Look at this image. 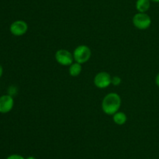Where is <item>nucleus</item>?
<instances>
[{
  "label": "nucleus",
  "instance_id": "f257e3e1",
  "mask_svg": "<svg viewBox=\"0 0 159 159\" xmlns=\"http://www.w3.org/2000/svg\"><path fill=\"white\" fill-rule=\"evenodd\" d=\"M121 106V98L118 94L110 93L106 95L102 101V112L108 115H114Z\"/></svg>",
  "mask_w": 159,
  "mask_h": 159
},
{
  "label": "nucleus",
  "instance_id": "f03ea898",
  "mask_svg": "<svg viewBox=\"0 0 159 159\" xmlns=\"http://www.w3.org/2000/svg\"><path fill=\"white\" fill-rule=\"evenodd\" d=\"M74 61L80 64L85 63L90 59L92 55V51L87 45H81L76 47L73 51Z\"/></svg>",
  "mask_w": 159,
  "mask_h": 159
},
{
  "label": "nucleus",
  "instance_id": "7ed1b4c3",
  "mask_svg": "<svg viewBox=\"0 0 159 159\" xmlns=\"http://www.w3.org/2000/svg\"><path fill=\"white\" fill-rule=\"evenodd\" d=\"M132 22L137 29L144 31L150 27L152 24V19L146 12H138L133 17Z\"/></svg>",
  "mask_w": 159,
  "mask_h": 159
},
{
  "label": "nucleus",
  "instance_id": "20e7f679",
  "mask_svg": "<svg viewBox=\"0 0 159 159\" xmlns=\"http://www.w3.org/2000/svg\"><path fill=\"white\" fill-rule=\"evenodd\" d=\"M55 60L60 65L64 66H68L73 63L74 57L72 53L66 49H59L55 53Z\"/></svg>",
  "mask_w": 159,
  "mask_h": 159
},
{
  "label": "nucleus",
  "instance_id": "39448f33",
  "mask_svg": "<svg viewBox=\"0 0 159 159\" xmlns=\"http://www.w3.org/2000/svg\"><path fill=\"white\" fill-rule=\"evenodd\" d=\"M112 76L107 72L102 71L99 72L95 76L93 82H94L95 86L97 88L99 89H105L107 88L111 84Z\"/></svg>",
  "mask_w": 159,
  "mask_h": 159
},
{
  "label": "nucleus",
  "instance_id": "423d86ee",
  "mask_svg": "<svg viewBox=\"0 0 159 159\" xmlns=\"http://www.w3.org/2000/svg\"><path fill=\"white\" fill-rule=\"evenodd\" d=\"M9 31L12 35L16 37H20V36L24 35L27 32L28 24L24 20H16L11 23L9 26Z\"/></svg>",
  "mask_w": 159,
  "mask_h": 159
},
{
  "label": "nucleus",
  "instance_id": "0eeeda50",
  "mask_svg": "<svg viewBox=\"0 0 159 159\" xmlns=\"http://www.w3.org/2000/svg\"><path fill=\"white\" fill-rule=\"evenodd\" d=\"M14 106V99L9 94H4L0 96V113H9Z\"/></svg>",
  "mask_w": 159,
  "mask_h": 159
},
{
  "label": "nucleus",
  "instance_id": "6e6552de",
  "mask_svg": "<svg viewBox=\"0 0 159 159\" xmlns=\"http://www.w3.org/2000/svg\"><path fill=\"white\" fill-rule=\"evenodd\" d=\"M151 7V0H137L135 8L138 12H147Z\"/></svg>",
  "mask_w": 159,
  "mask_h": 159
},
{
  "label": "nucleus",
  "instance_id": "1a4fd4ad",
  "mask_svg": "<svg viewBox=\"0 0 159 159\" xmlns=\"http://www.w3.org/2000/svg\"><path fill=\"white\" fill-rule=\"evenodd\" d=\"M113 120L114 122V123H116V125H119V126H122L126 123L127 120V116L124 112H119L113 115Z\"/></svg>",
  "mask_w": 159,
  "mask_h": 159
},
{
  "label": "nucleus",
  "instance_id": "9d476101",
  "mask_svg": "<svg viewBox=\"0 0 159 159\" xmlns=\"http://www.w3.org/2000/svg\"><path fill=\"white\" fill-rule=\"evenodd\" d=\"M68 71H69V74L71 76H78L80 75L81 72H82V64L79 63V62H73L72 64L69 65V69H68Z\"/></svg>",
  "mask_w": 159,
  "mask_h": 159
},
{
  "label": "nucleus",
  "instance_id": "9b49d317",
  "mask_svg": "<svg viewBox=\"0 0 159 159\" xmlns=\"http://www.w3.org/2000/svg\"><path fill=\"white\" fill-rule=\"evenodd\" d=\"M122 82V80L120 76H112V79H111V84L112 85L115 86V87H117L119 86L120 84H121Z\"/></svg>",
  "mask_w": 159,
  "mask_h": 159
},
{
  "label": "nucleus",
  "instance_id": "f8f14e48",
  "mask_svg": "<svg viewBox=\"0 0 159 159\" xmlns=\"http://www.w3.org/2000/svg\"><path fill=\"white\" fill-rule=\"evenodd\" d=\"M6 159H26V158H25L23 156L20 155V154H12L8 156V157H6Z\"/></svg>",
  "mask_w": 159,
  "mask_h": 159
},
{
  "label": "nucleus",
  "instance_id": "ddd939ff",
  "mask_svg": "<svg viewBox=\"0 0 159 159\" xmlns=\"http://www.w3.org/2000/svg\"><path fill=\"white\" fill-rule=\"evenodd\" d=\"M155 84L159 87V73L157 74L156 77H155Z\"/></svg>",
  "mask_w": 159,
  "mask_h": 159
},
{
  "label": "nucleus",
  "instance_id": "4468645a",
  "mask_svg": "<svg viewBox=\"0 0 159 159\" xmlns=\"http://www.w3.org/2000/svg\"><path fill=\"white\" fill-rule=\"evenodd\" d=\"M2 74H3V68H2V65L0 64V78L2 77Z\"/></svg>",
  "mask_w": 159,
  "mask_h": 159
},
{
  "label": "nucleus",
  "instance_id": "2eb2a0df",
  "mask_svg": "<svg viewBox=\"0 0 159 159\" xmlns=\"http://www.w3.org/2000/svg\"><path fill=\"white\" fill-rule=\"evenodd\" d=\"M26 159H37L34 156H29V157H26Z\"/></svg>",
  "mask_w": 159,
  "mask_h": 159
},
{
  "label": "nucleus",
  "instance_id": "dca6fc26",
  "mask_svg": "<svg viewBox=\"0 0 159 159\" xmlns=\"http://www.w3.org/2000/svg\"><path fill=\"white\" fill-rule=\"evenodd\" d=\"M151 2H153L159 3V0H151Z\"/></svg>",
  "mask_w": 159,
  "mask_h": 159
}]
</instances>
